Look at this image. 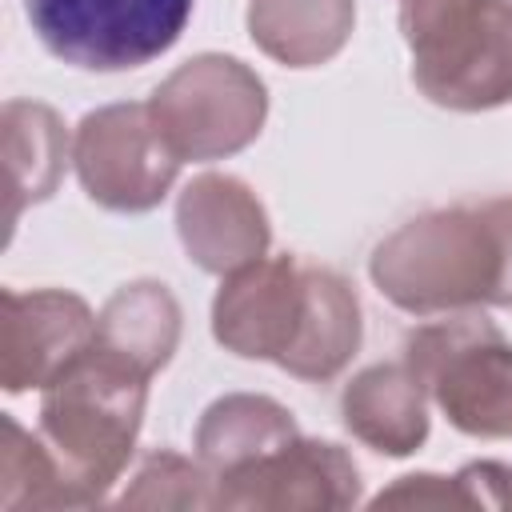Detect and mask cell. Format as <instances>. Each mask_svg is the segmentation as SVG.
Returning <instances> with one entry per match:
<instances>
[{
  "label": "cell",
  "mask_w": 512,
  "mask_h": 512,
  "mask_svg": "<svg viewBox=\"0 0 512 512\" xmlns=\"http://www.w3.org/2000/svg\"><path fill=\"white\" fill-rule=\"evenodd\" d=\"M96 340L148 376L168 364L180 340V304L164 284L140 280L124 284L108 296V304L96 316Z\"/></svg>",
  "instance_id": "9a60e30c"
},
{
  "label": "cell",
  "mask_w": 512,
  "mask_h": 512,
  "mask_svg": "<svg viewBox=\"0 0 512 512\" xmlns=\"http://www.w3.org/2000/svg\"><path fill=\"white\" fill-rule=\"evenodd\" d=\"M360 492L352 456L324 440H288L216 476V508H348Z\"/></svg>",
  "instance_id": "9c48e42d"
},
{
  "label": "cell",
  "mask_w": 512,
  "mask_h": 512,
  "mask_svg": "<svg viewBox=\"0 0 512 512\" xmlns=\"http://www.w3.org/2000/svg\"><path fill=\"white\" fill-rule=\"evenodd\" d=\"M72 160L84 192L112 212L156 208L180 168L148 104H108L88 112L76 128Z\"/></svg>",
  "instance_id": "ba28073f"
},
{
  "label": "cell",
  "mask_w": 512,
  "mask_h": 512,
  "mask_svg": "<svg viewBox=\"0 0 512 512\" xmlns=\"http://www.w3.org/2000/svg\"><path fill=\"white\" fill-rule=\"evenodd\" d=\"M372 280L416 316L512 308V196L408 220L372 252Z\"/></svg>",
  "instance_id": "7a4b0ae2"
},
{
  "label": "cell",
  "mask_w": 512,
  "mask_h": 512,
  "mask_svg": "<svg viewBox=\"0 0 512 512\" xmlns=\"http://www.w3.org/2000/svg\"><path fill=\"white\" fill-rule=\"evenodd\" d=\"M148 372L92 340L48 388L40 404V444L60 476L64 508L96 504L124 472L140 416Z\"/></svg>",
  "instance_id": "3957f363"
},
{
  "label": "cell",
  "mask_w": 512,
  "mask_h": 512,
  "mask_svg": "<svg viewBox=\"0 0 512 512\" xmlns=\"http://www.w3.org/2000/svg\"><path fill=\"white\" fill-rule=\"evenodd\" d=\"M96 316L72 292H4L0 380L8 392L48 388L88 344Z\"/></svg>",
  "instance_id": "30bf717a"
},
{
  "label": "cell",
  "mask_w": 512,
  "mask_h": 512,
  "mask_svg": "<svg viewBox=\"0 0 512 512\" xmlns=\"http://www.w3.org/2000/svg\"><path fill=\"white\" fill-rule=\"evenodd\" d=\"M340 412L352 436L384 456H408L428 436L424 388L408 364H372L340 396Z\"/></svg>",
  "instance_id": "7c38bea8"
},
{
  "label": "cell",
  "mask_w": 512,
  "mask_h": 512,
  "mask_svg": "<svg viewBox=\"0 0 512 512\" xmlns=\"http://www.w3.org/2000/svg\"><path fill=\"white\" fill-rule=\"evenodd\" d=\"M176 228L188 256L208 272H236L268 248L264 204L244 180L220 172H204L180 192Z\"/></svg>",
  "instance_id": "8fae6325"
},
{
  "label": "cell",
  "mask_w": 512,
  "mask_h": 512,
  "mask_svg": "<svg viewBox=\"0 0 512 512\" xmlns=\"http://www.w3.org/2000/svg\"><path fill=\"white\" fill-rule=\"evenodd\" d=\"M404 364L452 428L512 440V344L484 316H452L404 340Z\"/></svg>",
  "instance_id": "5b68a950"
},
{
  "label": "cell",
  "mask_w": 512,
  "mask_h": 512,
  "mask_svg": "<svg viewBox=\"0 0 512 512\" xmlns=\"http://www.w3.org/2000/svg\"><path fill=\"white\" fill-rule=\"evenodd\" d=\"M376 508L384 504H416V508H468V496L460 488L456 476H432V472H420V476H400L396 488L380 492L372 500Z\"/></svg>",
  "instance_id": "ac0fdd59"
},
{
  "label": "cell",
  "mask_w": 512,
  "mask_h": 512,
  "mask_svg": "<svg viewBox=\"0 0 512 512\" xmlns=\"http://www.w3.org/2000/svg\"><path fill=\"white\" fill-rule=\"evenodd\" d=\"M124 504H148V508H216V484L204 464H192L176 452H156L136 472V484L124 492Z\"/></svg>",
  "instance_id": "e0dca14e"
},
{
  "label": "cell",
  "mask_w": 512,
  "mask_h": 512,
  "mask_svg": "<svg viewBox=\"0 0 512 512\" xmlns=\"http://www.w3.org/2000/svg\"><path fill=\"white\" fill-rule=\"evenodd\" d=\"M148 112L180 164L220 160L260 136L268 96L248 64L208 52L180 64L152 92Z\"/></svg>",
  "instance_id": "8992f818"
},
{
  "label": "cell",
  "mask_w": 512,
  "mask_h": 512,
  "mask_svg": "<svg viewBox=\"0 0 512 512\" xmlns=\"http://www.w3.org/2000/svg\"><path fill=\"white\" fill-rule=\"evenodd\" d=\"M212 332L236 356L272 360L300 380H328L360 348V304L332 268L260 256L220 284Z\"/></svg>",
  "instance_id": "6da1fadb"
},
{
  "label": "cell",
  "mask_w": 512,
  "mask_h": 512,
  "mask_svg": "<svg viewBox=\"0 0 512 512\" xmlns=\"http://www.w3.org/2000/svg\"><path fill=\"white\" fill-rule=\"evenodd\" d=\"M64 124L52 108L12 100L4 104V160H8V224L24 204L48 200L64 172Z\"/></svg>",
  "instance_id": "2e32d148"
},
{
  "label": "cell",
  "mask_w": 512,
  "mask_h": 512,
  "mask_svg": "<svg viewBox=\"0 0 512 512\" xmlns=\"http://www.w3.org/2000/svg\"><path fill=\"white\" fill-rule=\"evenodd\" d=\"M356 20L352 0H252V40L288 68H316L332 60Z\"/></svg>",
  "instance_id": "4fadbf2b"
},
{
  "label": "cell",
  "mask_w": 512,
  "mask_h": 512,
  "mask_svg": "<svg viewBox=\"0 0 512 512\" xmlns=\"http://www.w3.org/2000/svg\"><path fill=\"white\" fill-rule=\"evenodd\" d=\"M400 32L432 104L484 112L512 100V0H404Z\"/></svg>",
  "instance_id": "277c9868"
},
{
  "label": "cell",
  "mask_w": 512,
  "mask_h": 512,
  "mask_svg": "<svg viewBox=\"0 0 512 512\" xmlns=\"http://www.w3.org/2000/svg\"><path fill=\"white\" fill-rule=\"evenodd\" d=\"M296 424H292V412L280 408L276 400L268 396H248V392H236V396H224L216 400L204 416H200V428H196V456L200 464L212 472V484L216 476L224 472H236L252 460H260L264 452L296 440Z\"/></svg>",
  "instance_id": "5bb4252c"
},
{
  "label": "cell",
  "mask_w": 512,
  "mask_h": 512,
  "mask_svg": "<svg viewBox=\"0 0 512 512\" xmlns=\"http://www.w3.org/2000/svg\"><path fill=\"white\" fill-rule=\"evenodd\" d=\"M24 16L64 64L124 72L164 56L180 40L192 0H24Z\"/></svg>",
  "instance_id": "52a82bcc"
}]
</instances>
